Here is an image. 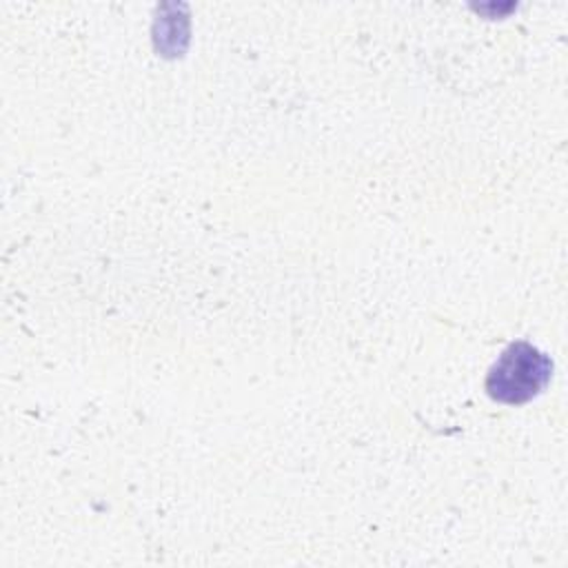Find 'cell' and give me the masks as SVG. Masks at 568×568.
I'll list each match as a JSON object with an SVG mask.
<instances>
[{"label": "cell", "instance_id": "cell-1", "mask_svg": "<svg viewBox=\"0 0 568 568\" xmlns=\"http://www.w3.org/2000/svg\"><path fill=\"white\" fill-rule=\"evenodd\" d=\"M550 359L526 342L510 344L486 375V390L495 402L524 404L550 379Z\"/></svg>", "mask_w": 568, "mask_h": 568}]
</instances>
